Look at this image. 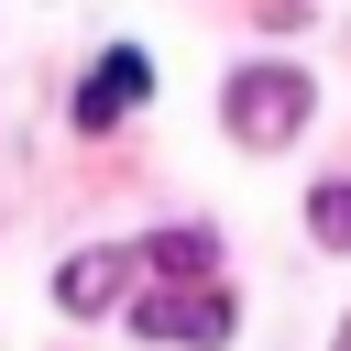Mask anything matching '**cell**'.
<instances>
[{
  "instance_id": "cell-1",
  "label": "cell",
  "mask_w": 351,
  "mask_h": 351,
  "mask_svg": "<svg viewBox=\"0 0 351 351\" xmlns=\"http://www.w3.org/2000/svg\"><path fill=\"white\" fill-rule=\"evenodd\" d=\"M307 110H318V88H307L296 66H241V77L219 88V121H230V143H252V154L296 143V132H307Z\"/></svg>"
},
{
  "instance_id": "cell-2",
  "label": "cell",
  "mask_w": 351,
  "mask_h": 351,
  "mask_svg": "<svg viewBox=\"0 0 351 351\" xmlns=\"http://www.w3.org/2000/svg\"><path fill=\"white\" fill-rule=\"evenodd\" d=\"M230 329H241L230 285H197V274H176V285H143V296H132V340H165V351H219Z\"/></svg>"
},
{
  "instance_id": "cell-3",
  "label": "cell",
  "mask_w": 351,
  "mask_h": 351,
  "mask_svg": "<svg viewBox=\"0 0 351 351\" xmlns=\"http://www.w3.org/2000/svg\"><path fill=\"white\" fill-rule=\"evenodd\" d=\"M154 99V55L143 44H110L99 66H88V88H77V132H110L121 110H143Z\"/></svg>"
},
{
  "instance_id": "cell-4",
  "label": "cell",
  "mask_w": 351,
  "mask_h": 351,
  "mask_svg": "<svg viewBox=\"0 0 351 351\" xmlns=\"http://www.w3.org/2000/svg\"><path fill=\"white\" fill-rule=\"evenodd\" d=\"M132 285V252H77L66 274H55V307H77V318H99L110 296Z\"/></svg>"
},
{
  "instance_id": "cell-5",
  "label": "cell",
  "mask_w": 351,
  "mask_h": 351,
  "mask_svg": "<svg viewBox=\"0 0 351 351\" xmlns=\"http://www.w3.org/2000/svg\"><path fill=\"white\" fill-rule=\"evenodd\" d=\"M208 252H219V241H208V230H154V241H132V263H143V274H154V285H176V274H197V263H208Z\"/></svg>"
},
{
  "instance_id": "cell-6",
  "label": "cell",
  "mask_w": 351,
  "mask_h": 351,
  "mask_svg": "<svg viewBox=\"0 0 351 351\" xmlns=\"http://www.w3.org/2000/svg\"><path fill=\"white\" fill-rule=\"evenodd\" d=\"M307 230H318L329 252H351V176H318V186H307Z\"/></svg>"
},
{
  "instance_id": "cell-7",
  "label": "cell",
  "mask_w": 351,
  "mask_h": 351,
  "mask_svg": "<svg viewBox=\"0 0 351 351\" xmlns=\"http://www.w3.org/2000/svg\"><path fill=\"white\" fill-rule=\"evenodd\" d=\"M340 351H351V318H340Z\"/></svg>"
}]
</instances>
